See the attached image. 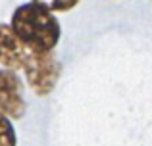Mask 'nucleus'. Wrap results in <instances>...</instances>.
I'll return each mask as SVG.
<instances>
[{
    "instance_id": "20e7f679",
    "label": "nucleus",
    "mask_w": 152,
    "mask_h": 146,
    "mask_svg": "<svg viewBox=\"0 0 152 146\" xmlns=\"http://www.w3.org/2000/svg\"><path fill=\"white\" fill-rule=\"evenodd\" d=\"M31 56H33V52L18 38L12 27L0 23V64L10 68V71L23 69Z\"/></svg>"
},
{
    "instance_id": "7ed1b4c3",
    "label": "nucleus",
    "mask_w": 152,
    "mask_h": 146,
    "mask_svg": "<svg viewBox=\"0 0 152 146\" xmlns=\"http://www.w3.org/2000/svg\"><path fill=\"white\" fill-rule=\"evenodd\" d=\"M0 113L19 119L25 113V96L19 77L10 69L0 71Z\"/></svg>"
},
{
    "instance_id": "423d86ee",
    "label": "nucleus",
    "mask_w": 152,
    "mask_h": 146,
    "mask_svg": "<svg viewBox=\"0 0 152 146\" xmlns=\"http://www.w3.org/2000/svg\"><path fill=\"white\" fill-rule=\"evenodd\" d=\"M75 2L73 0H67L66 4H52V6H48L50 10H69V8H73Z\"/></svg>"
},
{
    "instance_id": "f03ea898",
    "label": "nucleus",
    "mask_w": 152,
    "mask_h": 146,
    "mask_svg": "<svg viewBox=\"0 0 152 146\" xmlns=\"http://www.w3.org/2000/svg\"><path fill=\"white\" fill-rule=\"evenodd\" d=\"M23 71L27 75V81H29L31 89L39 94V96H45L54 89L56 81L60 77L62 71V65L58 64L54 56L48 54H33L29 58V62L25 64Z\"/></svg>"
},
{
    "instance_id": "f257e3e1",
    "label": "nucleus",
    "mask_w": 152,
    "mask_h": 146,
    "mask_svg": "<svg viewBox=\"0 0 152 146\" xmlns=\"http://www.w3.org/2000/svg\"><path fill=\"white\" fill-rule=\"evenodd\" d=\"M12 31L33 54H48L60 38V23L42 2L19 6L12 17Z\"/></svg>"
},
{
    "instance_id": "39448f33",
    "label": "nucleus",
    "mask_w": 152,
    "mask_h": 146,
    "mask_svg": "<svg viewBox=\"0 0 152 146\" xmlns=\"http://www.w3.org/2000/svg\"><path fill=\"white\" fill-rule=\"evenodd\" d=\"M0 146H15V131L4 113H0Z\"/></svg>"
}]
</instances>
